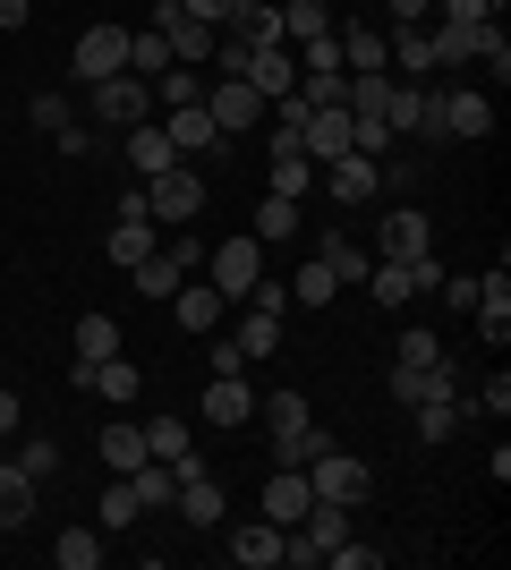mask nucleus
<instances>
[{"label": "nucleus", "mask_w": 511, "mask_h": 570, "mask_svg": "<svg viewBox=\"0 0 511 570\" xmlns=\"http://www.w3.org/2000/svg\"><path fill=\"white\" fill-rule=\"evenodd\" d=\"M256 409H265V426H273V452L291 460V469H307L316 452H333V434L316 426L307 392H273V401H256Z\"/></svg>", "instance_id": "obj_1"}, {"label": "nucleus", "mask_w": 511, "mask_h": 570, "mask_svg": "<svg viewBox=\"0 0 511 570\" xmlns=\"http://www.w3.org/2000/svg\"><path fill=\"white\" fill-rule=\"evenodd\" d=\"M196 264H205V238H188V230H179L170 247H154V256L137 264V273H128V289H137V298H170V289L188 282Z\"/></svg>", "instance_id": "obj_2"}, {"label": "nucleus", "mask_w": 511, "mask_h": 570, "mask_svg": "<svg viewBox=\"0 0 511 570\" xmlns=\"http://www.w3.org/2000/svg\"><path fill=\"white\" fill-rule=\"evenodd\" d=\"M443 273H435V256H417V264H401V256H375L366 264V298L375 307H410L417 289H435Z\"/></svg>", "instance_id": "obj_3"}, {"label": "nucleus", "mask_w": 511, "mask_h": 570, "mask_svg": "<svg viewBox=\"0 0 511 570\" xmlns=\"http://www.w3.org/2000/svg\"><path fill=\"white\" fill-rule=\"evenodd\" d=\"M205 111H214V128H222V137H247V128H256V119H265L273 102L256 95L247 77H205Z\"/></svg>", "instance_id": "obj_4"}, {"label": "nucleus", "mask_w": 511, "mask_h": 570, "mask_svg": "<svg viewBox=\"0 0 511 570\" xmlns=\"http://www.w3.org/2000/svg\"><path fill=\"white\" fill-rule=\"evenodd\" d=\"M205 264H214V273H205V282H214L222 289V298H230V307H239V298H247V289H256V273H265V247H256V238H222V247H214V256H205Z\"/></svg>", "instance_id": "obj_5"}, {"label": "nucleus", "mask_w": 511, "mask_h": 570, "mask_svg": "<svg viewBox=\"0 0 511 570\" xmlns=\"http://www.w3.org/2000/svg\"><path fill=\"white\" fill-rule=\"evenodd\" d=\"M307 485H316V502H350V511H358V502H366V460L333 443V452L307 460Z\"/></svg>", "instance_id": "obj_6"}, {"label": "nucleus", "mask_w": 511, "mask_h": 570, "mask_svg": "<svg viewBox=\"0 0 511 570\" xmlns=\"http://www.w3.org/2000/svg\"><path fill=\"white\" fill-rule=\"evenodd\" d=\"M170 502H179V511H188L196 528H222V520H230V494H222V476L205 469L196 452L179 460V494H170Z\"/></svg>", "instance_id": "obj_7"}, {"label": "nucleus", "mask_w": 511, "mask_h": 570, "mask_svg": "<svg viewBox=\"0 0 511 570\" xmlns=\"http://www.w3.org/2000/svg\"><path fill=\"white\" fill-rule=\"evenodd\" d=\"M137 119H154V86L146 77H102L95 86V128H137Z\"/></svg>", "instance_id": "obj_8"}, {"label": "nucleus", "mask_w": 511, "mask_h": 570, "mask_svg": "<svg viewBox=\"0 0 511 570\" xmlns=\"http://www.w3.org/2000/svg\"><path fill=\"white\" fill-rule=\"evenodd\" d=\"M375 256H401V264L435 256V222L417 214V205H392V214H384V230H375Z\"/></svg>", "instance_id": "obj_9"}, {"label": "nucleus", "mask_w": 511, "mask_h": 570, "mask_svg": "<svg viewBox=\"0 0 511 570\" xmlns=\"http://www.w3.org/2000/svg\"><path fill=\"white\" fill-rule=\"evenodd\" d=\"M196 205H205V179H196L188 163L163 170V179H146V214L154 222H196Z\"/></svg>", "instance_id": "obj_10"}, {"label": "nucleus", "mask_w": 511, "mask_h": 570, "mask_svg": "<svg viewBox=\"0 0 511 570\" xmlns=\"http://www.w3.org/2000/svg\"><path fill=\"white\" fill-rule=\"evenodd\" d=\"M120 69H128V26H86L77 35V77L102 86V77H120Z\"/></svg>", "instance_id": "obj_11"}, {"label": "nucleus", "mask_w": 511, "mask_h": 570, "mask_svg": "<svg viewBox=\"0 0 511 570\" xmlns=\"http://www.w3.org/2000/svg\"><path fill=\"white\" fill-rule=\"evenodd\" d=\"M247 86H256V95H265V102H282V95H291V86H298V51L291 43H256V51H247Z\"/></svg>", "instance_id": "obj_12"}, {"label": "nucleus", "mask_w": 511, "mask_h": 570, "mask_svg": "<svg viewBox=\"0 0 511 570\" xmlns=\"http://www.w3.org/2000/svg\"><path fill=\"white\" fill-rule=\"evenodd\" d=\"M307 502H316L307 469H291V460H282V469L265 476V520H273V528H298V520H307Z\"/></svg>", "instance_id": "obj_13"}, {"label": "nucleus", "mask_w": 511, "mask_h": 570, "mask_svg": "<svg viewBox=\"0 0 511 570\" xmlns=\"http://www.w3.org/2000/svg\"><path fill=\"white\" fill-rule=\"evenodd\" d=\"M298 154H307V163H341V154H350V111H341V102H324V111H307V128H298Z\"/></svg>", "instance_id": "obj_14"}, {"label": "nucleus", "mask_w": 511, "mask_h": 570, "mask_svg": "<svg viewBox=\"0 0 511 570\" xmlns=\"http://www.w3.org/2000/svg\"><path fill=\"white\" fill-rule=\"evenodd\" d=\"M435 128L443 137H494V102L469 95V86H452V95H435Z\"/></svg>", "instance_id": "obj_15"}, {"label": "nucleus", "mask_w": 511, "mask_h": 570, "mask_svg": "<svg viewBox=\"0 0 511 570\" xmlns=\"http://www.w3.org/2000/svg\"><path fill=\"white\" fill-rule=\"evenodd\" d=\"M384 128H392V137H426V145H435L443 137V128H435V95H426V86H392Z\"/></svg>", "instance_id": "obj_16"}, {"label": "nucleus", "mask_w": 511, "mask_h": 570, "mask_svg": "<svg viewBox=\"0 0 511 570\" xmlns=\"http://www.w3.org/2000/svg\"><path fill=\"white\" fill-rule=\"evenodd\" d=\"M324 188L341 205H366V196H384V163L375 154H341V163H324Z\"/></svg>", "instance_id": "obj_17"}, {"label": "nucleus", "mask_w": 511, "mask_h": 570, "mask_svg": "<svg viewBox=\"0 0 511 570\" xmlns=\"http://www.w3.org/2000/svg\"><path fill=\"white\" fill-rule=\"evenodd\" d=\"M196 409H205V426L230 434V426H247V417H256V392H247V375H214Z\"/></svg>", "instance_id": "obj_18"}, {"label": "nucleus", "mask_w": 511, "mask_h": 570, "mask_svg": "<svg viewBox=\"0 0 511 570\" xmlns=\"http://www.w3.org/2000/svg\"><path fill=\"white\" fill-rule=\"evenodd\" d=\"M222 307H230V298H222L214 282H179V289H170V315H179V333H222Z\"/></svg>", "instance_id": "obj_19"}, {"label": "nucleus", "mask_w": 511, "mask_h": 570, "mask_svg": "<svg viewBox=\"0 0 511 570\" xmlns=\"http://www.w3.org/2000/svg\"><path fill=\"white\" fill-rule=\"evenodd\" d=\"M102 357H120V324H111V315H86V324H77V357H69V375H77V392H86V375H95Z\"/></svg>", "instance_id": "obj_20"}, {"label": "nucleus", "mask_w": 511, "mask_h": 570, "mask_svg": "<svg viewBox=\"0 0 511 570\" xmlns=\"http://www.w3.org/2000/svg\"><path fill=\"white\" fill-rule=\"evenodd\" d=\"M128 170H137V179H163V170H179V145L163 137V119H137V128H128Z\"/></svg>", "instance_id": "obj_21"}, {"label": "nucleus", "mask_w": 511, "mask_h": 570, "mask_svg": "<svg viewBox=\"0 0 511 570\" xmlns=\"http://www.w3.org/2000/svg\"><path fill=\"white\" fill-rule=\"evenodd\" d=\"M282 537H291V528H273V520L230 528V562L239 570H282Z\"/></svg>", "instance_id": "obj_22"}, {"label": "nucleus", "mask_w": 511, "mask_h": 570, "mask_svg": "<svg viewBox=\"0 0 511 570\" xmlns=\"http://www.w3.org/2000/svg\"><path fill=\"white\" fill-rule=\"evenodd\" d=\"M333 43H341V69H392V43H384V26H366V18L333 26Z\"/></svg>", "instance_id": "obj_23"}, {"label": "nucleus", "mask_w": 511, "mask_h": 570, "mask_svg": "<svg viewBox=\"0 0 511 570\" xmlns=\"http://www.w3.org/2000/svg\"><path fill=\"white\" fill-rule=\"evenodd\" d=\"M163 137L179 145V163H188V154H214V145H230V137L214 128V111H205V102H188V111H170V119H163Z\"/></svg>", "instance_id": "obj_24"}, {"label": "nucleus", "mask_w": 511, "mask_h": 570, "mask_svg": "<svg viewBox=\"0 0 511 570\" xmlns=\"http://www.w3.org/2000/svg\"><path fill=\"white\" fill-rule=\"evenodd\" d=\"M316 188V163H307V154H298V137H273V196H307Z\"/></svg>", "instance_id": "obj_25"}, {"label": "nucleus", "mask_w": 511, "mask_h": 570, "mask_svg": "<svg viewBox=\"0 0 511 570\" xmlns=\"http://www.w3.org/2000/svg\"><path fill=\"white\" fill-rule=\"evenodd\" d=\"M469 307H478V324H487V341H511V273H487Z\"/></svg>", "instance_id": "obj_26"}, {"label": "nucleus", "mask_w": 511, "mask_h": 570, "mask_svg": "<svg viewBox=\"0 0 511 570\" xmlns=\"http://www.w3.org/2000/svg\"><path fill=\"white\" fill-rule=\"evenodd\" d=\"M86 392H95V401H111V409H128V401H137V392H146V375H137L128 357H102L95 375H86Z\"/></svg>", "instance_id": "obj_27"}, {"label": "nucleus", "mask_w": 511, "mask_h": 570, "mask_svg": "<svg viewBox=\"0 0 511 570\" xmlns=\"http://www.w3.org/2000/svg\"><path fill=\"white\" fill-rule=\"evenodd\" d=\"M102 256H111V264H120V273H137V264H146L154 256V222H111V238H102Z\"/></svg>", "instance_id": "obj_28"}, {"label": "nucleus", "mask_w": 511, "mask_h": 570, "mask_svg": "<svg viewBox=\"0 0 511 570\" xmlns=\"http://www.w3.org/2000/svg\"><path fill=\"white\" fill-rule=\"evenodd\" d=\"M333 35V0H282V43H316Z\"/></svg>", "instance_id": "obj_29"}, {"label": "nucleus", "mask_w": 511, "mask_h": 570, "mask_svg": "<svg viewBox=\"0 0 511 570\" xmlns=\"http://www.w3.org/2000/svg\"><path fill=\"white\" fill-rule=\"evenodd\" d=\"M35 520V476L18 460H0V528H26Z\"/></svg>", "instance_id": "obj_30"}, {"label": "nucleus", "mask_w": 511, "mask_h": 570, "mask_svg": "<svg viewBox=\"0 0 511 570\" xmlns=\"http://www.w3.org/2000/svg\"><path fill=\"white\" fill-rule=\"evenodd\" d=\"M196 452V434H188V417H154L146 426V460H163V469H179V460Z\"/></svg>", "instance_id": "obj_31"}, {"label": "nucleus", "mask_w": 511, "mask_h": 570, "mask_svg": "<svg viewBox=\"0 0 511 570\" xmlns=\"http://www.w3.org/2000/svg\"><path fill=\"white\" fill-rule=\"evenodd\" d=\"M102 469H146V426H128V417H120V426H102Z\"/></svg>", "instance_id": "obj_32"}, {"label": "nucleus", "mask_w": 511, "mask_h": 570, "mask_svg": "<svg viewBox=\"0 0 511 570\" xmlns=\"http://www.w3.org/2000/svg\"><path fill=\"white\" fill-rule=\"evenodd\" d=\"M469 60H478V69H494V86H503V77H511V35H503V26H469Z\"/></svg>", "instance_id": "obj_33"}, {"label": "nucleus", "mask_w": 511, "mask_h": 570, "mask_svg": "<svg viewBox=\"0 0 511 570\" xmlns=\"http://www.w3.org/2000/svg\"><path fill=\"white\" fill-rule=\"evenodd\" d=\"M333 298H341V282L324 273V256H316V264H298V273H291V307H307V315H316V307H333Z\"/></svg>", "instance_id": "obj_34"}, {"label": "nucleus", "mask_w": 511, "mask_h": 570, "mask_svg": "<svg viewBox=\"0 0 511 570\" xmlns=\"http://www.w3.org/2000/svg\"><path fill=\"white\" fill-rule=\"evenodd\" d=\"M230 35H239V43H282V9H273V0H239Z\"/></svg>", "instance_id": "obj_35"}, {"label": "nucleus", "mask_w": 511, "mask_h": 570, "mask_svg": "<svg viewBox=\"0 0 511 570\" xmlns=\"http://www.w3.org/2000/svg\"><path fill=\"white\" fill-rule=\"evenodd\" d=\"M410 417H417V443H452V434H461V417H469V409H461V401H417Z\"/></svg>", "instance_id": "obj_36"}, {"label": "nucleus", "mask_w": 511, "mask_h": 570, "mask_svg": "<svg viewBox=\"0 0 511 570\" xmlns=\"http://www.w3.org/2000/svg\"><path fill=\"white\" fill-rule=\"evenodd\" d=\"M154 95H163L170 111H188V102H205V69H188V60H170V69L154 77Z\"/></svg>", "instance_id": "obj_37"}, {"label": "nucleus", "mask_w": 511, "mask_h": 570, "mask_svg": "<svg viewBox=\"0 0 511 570\" xmlns=\"http://www.w3.org/2000/svg\"><path fill=\"white\" fill-rule=\"evenodd\" d=\"M316 256H324V273H333V282L341 289H350V282H366V247H358V238H324V247H316Z\"/></svg>", "instance_id": "obj_38"}, {"label": "nucleus", "mask_w": 511, "mask_h": 570, "mask_svg": "<svg viewBox=\"0 0 511 570\" xmlns=\"http://www.w3.org/2000/svg\"><path fill=\"white\" fill-rule=\"evenodd\" d=\"M163 69H170V43L154 35V26H137V35H128V77H146V86H154Z\"/></svg>", "instance_id": "obj_39"}, {"label": "nucleus", "mask_w": 511, "mask_h": 570, "mask_svg": "<svg viewBox=\"0 0 511 570\" xmlns=\"http://www.w3.org/2000/svg\"><path fill=\"white\" fill-rule=\"evenodd\" d=\"M230 341H239V357H273V350H282V315H256V307H247Z\"/></svg>", "instance_id": "obj_40"}, {"label": "nucleus", "mask_w": 511, "mask_h": 570, "mask_svg": "<svg viewBox=\"0 0 511 570\" xmlns=\"http://www.w3.org/2000/svg\"><path fill=\"white\" fill-rule=\"evenodd\" d=\"M137 520H146L137 485H128V476H120V485H102V537H120V528H137Z\"/></svg>", "instance_id": "obj_41"}, {"label": "nucleus", "mask_w": 511, "mask_h": 570, "mask_svg": "<svg viewBox=\"0 0 511 570\" xmlns=\"http://www.w3.org/2000/svg\"><path fill=\"white\" fill-rule=\"evenodd\" d=\"M298 230V205H291V196H265V205H256V230H247V238H256V247H273V238H291Z\"/></svg>", "instance_id": "obj_42"}, {"label": "nucleus", "mask_w": 511, "mask_h": 570, "mask_svg": "<svg viewBox=\"0 0 511 570\" xmlns=\"http://www.w3.org/2000/svg\"><path fill=\"white\" fill-rule=\"evenodd\" d=\"M128 485H137V502H146V511H163V502L179 494V469H163V460H146V469H128Z\"/></svg>", "instance_id": "obj_43"}, {"label": "nucleus", "mask_w": 511, "mask_h": 570, "mask_svg": "<svg viewBox=\"0 0 511 570\" xmlns=\"http://www.w3.org/2000/svg\"><path fill=\"white\" fill-rule=\"evenodd\" d=\"M384 43H392V69H410V77L435 69V60H426V26H392Z\"/></svg>", "instance_id": "obj_44"}, {"label": "nucleus", "mask_w": 511, "mask_h": 570, "mask_svg": "<svg viewBox=\"0 0 511 570\" xmlns=\"http://www.w3.org/2000/svg\"><path fill=\"white\" fill-rule=\"evenodd\" d=\"M51 562H60V570H95V562H102V537H86V528H69V537L51 546Z\"/></svg>", "instance_id": "obj_45"}, {"label": "nucleus", "mask_w": 511, "mask_h": 570, "mask_svg": "<svg viewBox=\"0 0 511 570\" xmlns=\"http://www.w3.org/2000/svg\"><path fill=\"white\" fill-rule=\"evenodd\" d=\"M26 119H35V128H43V137H60V128H69V95H35V102H26Z\"/></svg>", "instance_id": "obj_46"}, {"label": "nucleus", "mask_w": 511, "mask_h": 570, "mask_svg": "<svg viewBox=\"0 0 511 570\" xmlns=\"http://www.w3.org/2000/svg\"><path fill=\"white\" fill-rule=\"evenodd\" d=\"M239 307H256V315H291V282H265V273H256V289H247Z\"/></svg>", "instance_id": "obj_47"}, {"label": "nucleus", "mask_w": 511, "mask_h": 570, "mask_svg": "<svg viewBox=\"0 0 511 570\" xmlns=\"http://www.w3.org/2000/svg\"><path fill=\"white\" fill-rule=\"evenodd\" d=\"M435 357H443V341H435V333H401V357H392V366H417V375H426Z\"/></svg>", "instance_id": "obj_48"}, {"label": "nucleus", "mask_w": 511, "mask_h": 570, "mask_svg": "<svg viewBox=\"0 0 511 570\" xmlns=\"http://www.w3.org/2000/svg\"><path fill=\"white\" fill-rule=\"evenodd\" d=\"M18 469L35 476V485H43V476L60 469V443H51V434H35V443H26V452H18Z\"/></svg>", "instance_id": "obj_49"}, {"label": "nucleus", "mask_w": 511, "mask_h": 570, "mask_svg": "<svg viewBox=\"0 0 511 570\" xmlns=\"http://www.w3.org/2000/svg\"><path fill=\"white\" fill-rule=\"evenodd\" d=\"M324 562H333V570H375V562H384V553H375V546H350V537H341V546L324 553Z\"/></svg>", "instance_id": "obj_50"}, {"label": "nucleus", "mask_w": 511, "mask_h": 570, "mask_svg": "<svg viewBox=\"0 0 511 570\" xmlns=\"http://www.w3.org/2000/svg\"><path fill=\"white\" fill-rule=\"evenodd\" d=\"M478 409H487V417H511V375H503V366H494V375H487V392H478Z\"/></svg>", "instance_id": "obj_51"}, {"label": "nucleus", "mask_w": 511, "mask_h": 570, "mask_svg": "<svg viewBox=\"0 0 511 570\" xmlns=\"http://www.w3.org/2000/svg\"><path fill=\"white\" fill-rule=\"evenodd\" d=\"M494 0H443V26H487Z\"/></svg>", "instance_id": "obj_52"}, {"label": "nucleus", "mask_w": 511, "mask_h": 570, "mask_svg": "<svg viewBox=\"0 0 511 570\" xmlns=\"http://www.w3.org/2000/svg\"><path fill=\"white\" fill-rule=\"evenodd\" d=\"M392 401L417 409V401H426V375H417V366H392Z\"/></svg>", "instance_id": "obj_53"}, {"label": "nucleus", "mask_w": 511, "mask_h": 570, "mask_svg": "<svg viewBox=\"0 0 511 570\" xmlns=\"http://www.w3.org/2000/svg\"><path fill=\"white\" fill-rule=\"evenodd\" d=\"M179 9H188V18H205V26H230V18H239V0H179Z\"/></svg>", "instance_id": "obj_54"}, {"label": "nucleus", "mask_w": 511, "mask_h": 570, "mask_svg": "<svg viewBox=\"0 0 511 570\" xmlns=\"http://www.w3.org/2000/svg\"><path fill=\"white\" fill-rule=\"evenodd\" d=\"M214 350V375H247V357H239V341H205Z\"/></svg>", "instance_id": "obj_55"}, {"label": "nucleus", "mask_w": 511, "mask_h": 570, "mask_svg": "<svg viewBox=\"0 0 511 570\" xmlns=\"http://www.w3.org/2000/svg\"><path fill=\"white\" fill-rule=\"evenodd\" d=\"M51 145H60L69 163H77V154H95V137H86V119H69V128H60V137H51Z\"/></svg>", "instance_id": "obj_56"}, {"label": "nucleus", "mask_w": 511, "mask_h": 570, "mask_svg": "<svg viewBox=\"0 0 511 570\" xmlns=\"http://www.w3.org/2000/svg\"><path fill=\"white\" fill-rule=\"evenodd\" d=\"M26 18H35V0H0V35H18Z\"/></svg>", "instance_id": "obj_57"}, {"label": "nucleus", "mask_w": 511, "mask_h": 570, "mask_svg": "<svg viewBox=\"0 0 511 570\" xmlns=\"http://www.w3.org/2000/svg\"><path fill=\"white\" fill-rule=\"evenodd\" d=\"M384 9H392V26H417L426 9H435V0H384Z\"/></svg>", "instance_id": "obj_58"}, {"label": "nucleus", "mask_w": 511, "mask_h": 570, "mask_svg": "<svg viewBox=\"0 0 511 570\" xmlns=\"http://www.w3.org/2000/svg\"><path fill=\"white\" fill-rule=\"evenodd\" d=\"M0 434H18V392L0 383Z\"/></svg>", "instance_id": "obj_59"}, {"label": "nucleus", "mask_w": 511, "mask_h": 570, "mask_svg": "<svg viewBox=\"0 0 511 570\" xmlns=\"http://www.w3.org/2000/svg\"><path fill=\"white\" fill-rule=\"evenodd\" d=\"M350 9H366V0H350Z\"/></svg>", "instance_id": "obj_60"}]
</instances>
